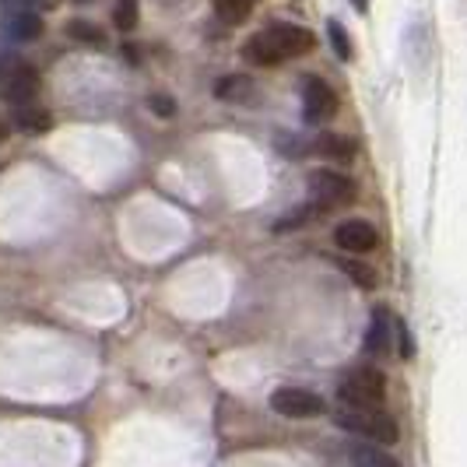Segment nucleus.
I'll return each instance as SVG.
<instances>
[{"mask_svg": "<svg viewBox=\"0 0 467 467\" xmlns=\"http://www.w3.org/2000/svg\"><path fill=\"white\" fill-rule=\"evenodd\" d=\"M317 47V36L296 22H275L267 28H260L257 36L246 39V60L250 64H260V67H278L285 60H296V57H306Z\"/></svg>", "mask_w": 467, "mask_h": 467, "instance_id": "1", "label": "nucleus"}, {"mask_svg": "<svg viewBox=\"0 0 467 467\" xmlns=\"http://www.w3.org/2000/svg\"><path fill=\"white\" fill-rule=\"evenodd\" d=\"M337 425L379 446H394L400 440L398 421L390 419L383 408H341L337 411Z\"/></svg>", "mask_w": 467, "mask_h": 467, "instance_id": "2", "label": "nucleus"}, {"mask_svg": "<svg viewBox=\"0 0 467 467\" xmlns=\"http://www.w3.org/2000/svg\"><path fill=\"white\" fill-rule=\"evenodd\" d=\"M383 398H387V379L373 366H358L337 383L341 408H379Z\"/></svg>", "mask_w": 467, "mask_h": 467, "instance_id": "3", "label": "nucleus"}, {"mask_svg": "<svg viewBox=\"0 0 467 467\" xmlns=\"http://www.w3.org/2000/svg\"><path fill=\"white\" fill-rule=\"evenodd\" d=\"M309 197H313V208L320 211H334V208H345L355 201V183L348 176L334 172V169H313L309 172Z\"/></svg>", "mask_w": 467, "mask_h": 467, "instance_id": "4", "label": "nucleus"}, {"mask_svg": "<svg viewBox=\"0 0 467 467\" xmlns=\"http://www.w3.org/2000/svg\"><path fill=\"white\" fill-rule=\"evenodd\" d=\"M271 408L278 411L281 419H317V415H324V398L320 394H313V390H306V387H278L275 394H271Z\"/></svg>", "mask_w": 467, "mask_h": 467, "instance_id": "5", "label": "nucleus"}, {"mask_svg": "<svg viewBox=\"0 0 467 467\" xmlns=\"http://www.w3.org/2000/svg\"><path fill=\"white\" fill-rule=\"evenodd\" d=\"M303 117L309 123H327L337 117V92L320 78H303Z\"/></svg>", "mask_w": 467, "mask_h": 467, "instance_id": "6", "label": "nucleus"}, {"mask_svg": "<svg viewBox=\"0 0 467 467\" xmlns=\"http://www.w3.org/2000/svg\"><path fill=\"white\" fill-rule=\"evenodd\" d=\"M334 243H337V250H345L351 257H366V254L376 250L379 235H376V229L366 218H348V222H341L334 229Z\"/></svg>", "mask_w": 467, "mask_h": 467, "instance_id": "7", "label": "nucleus"}, {"mask_svg": "<svg viewBox=\"0 0 467 467\" xmlns=\"http://www.w3.org/2000/svg\"><path fill=\"white\" fill-rule=\"evenodd\" d=\"M39 95V70L28 67V64H18V67L7 74V85H4V102H11L15 109L22 106H32Z\"/></svg>", "mask_w": 467, "mask_h": 467, "instance_id": "8", "label": "nucleus"}, {"mask_svg": "<svg viewBox=\"0 0 467 467\" xmlns=\"http://www.w3.org/2000/svg\"><path fill=\"white\" fill-rule=\"evenodd\" d=\"M394 337H398V320L387 309H376L366 330V355H387Z\"/></svg>", "mask_w": 467, "mask_h": 467, "instance_id": "9", "label": "nucleus"}, {"mask_svg": "<svg viewBox=\"0 0 467 467\" xmlns=\"http://www.w3.org/2000/svg\"><path fill=\"white\" fill-rule=\"evenodd\" d=\"M313 155L327 159V162H351L355 159V140L345 138V134H320L313 140Z\"/></svg>", "mask_w": 467, "mask_h": 467, "instance_id": "10", "label": "nucleus"}, {"mask_svg": "<svg viewBox=\"0 0 467 467\" xmlns=\"http://www.w3.org/2000/svg\"><path fill=\"white\" fill-rule=\"evenodd\" d=\"M348 461L351 467H400V461L390 453V450H383L379 443H358L348 450Z\"/></svg>", "mask_w": 467, "mask_h": 467, "instance_id": "11", "label": "nucleus"}, {"mask_svg": "<svg viewBox=\"0 0 467 467\" xmlns=\"http://www.w3.org/2000/svg\"><path fill=\"white\" fill-rule=\"evenodd\" d=\"M257 4L260 0H211L214 15H218L225 25H243L250 15H254V7H257Z\"/></svg>", "mask_w": 467, "mask_h": 467, "instance_id": "12", "label": "nucleus"}, {"mask_svg": "<svg viewBox=\"0 0 467 467\" xmlns=\"http://www.w3.org/2000/svg\"><path fill=\"white\" fill-rule=\"evenodd\" d=\"M49 113L39 106V102H32V106H22V109H15V127L25 130V134H43L49 130Z\"/></svg>", "mask_w": 467, "mask_h": 467, "instance_id": "13", "label": "nucleus"}, {"mask_svg": "<svg viewBox=\"0 0 467 467\" xmlns=\"http://www.w3.org/2000/svg\"><path fill=\"white\" fill-rule=\"evenodd\" d=\"M218 99H225V102H246V99H254V81L250 78H243V74H233V78H222L218 81V88H214Z\"/></svg>", "mask_w": 467, "mask_h": 467, "instance_id": "14", "label": "nucleus"}, {"mask_svg": "<svg viewBox=\"0 0 467 467\" xmlns=\"http://www.w3.org/2000/svg\"><path fill=\"white\" fill-rule=\"evenodd\" d=\"M67 36L74 43H85V47H106V32L99 25L85 22V18H74L67 22Z\"/></svg>", "mask_w": 467, "mask_h": 467, "instance_id": "15", "label": "nucleus"}, {"mask_svg": "<svg viewBox=\"0 0 467 467\" xmlns=\"http://www.w3.org/2000/svg\"><path fill=\"white\" fill-rule=\"evenodd\" d=\"M7 36L18 39V43L39 39V36H43V18H39V15H18V18L11 22V28H7Z\"/></svg>", "mask_w": 467, "mask_h": 467, "instance_id": "16", "label": "nucleus"}, {"mask_svg": "<svg viewBox=\"0 0 467 467\" xmlns=\"http://www.w3.org/2000/svg\"><path fill=\"white\" fill-rule=\"evenodd\" d=\"M138 22H140L138 0H117V7H113V25H117L119 32H134Z\"/></svg>", "mask_w": 467, "mask_h": 467, "instance_id": "17", "label": "nucleus"}, {"mask_svg": "<svg viewBox=\"0 0 467 467\" xmlns=\"http://www.w3.org/2000/svg\"><path fill=\"white\" fill-rule=\"evenodd\" d=\"M327 36H330V43H334V53H337L341 60H351V57H355V53H351V39L345 36V28H341V25L330 22L327 25Z\"/></svg>", "mask_w": 467, "mask_h": 467, "instance_id": "18", "label": "nucleus"}, {"mask_svg": "<svg viewBox=\"0 0 467 467\" xmlns=\"http://www.w3.org/2000/svg\"><path fill=\"white\" fill-rule=\"evenodd\" d=\"M341 267H345V275H351V278L358 281L362 288H373V285H376L373 267H362V264H351V260H341Z\"/></svg>", "mask_w": 467, "mask_h": 467, "instance_id": "19", "label": "nucleus"}, {"mask_svg": "<svg viewBox=\"0 0 467 467\" xmlns=\"http://www.w3.org/2000/svg\"><path fill=\"white\" fill-rule=\"evenodd\" d=\"M148 106L155 109V117H162V119H169L172 113H176V102H172L169 95H151V99H148Z\"/></svg>", "mask_w": 467, "mask_h": 467, "instance_id": "20", "label": "nucleus"}, {"mask_svg": "<svg viewBox=\"0 0 467 467\" xmlns=\"http://www.w3.org/2000/svg\"><path fill=\"white\" fill-rule=\"evenodd\" d=\"M398 345H400V355H404V358H411V355H415V341H411V330L404 327L400 320H398Z\"/></svg>", "mask_w": 467, "mask_h": 467, "instance_id": "21", "label": "nucleus"}, {"mask_svg": "<svg viewBox=\"0 0 467 467\" xmlns=\"http://www.w3.org/2000/svg\"><path fill=\"white\" fill-rule=\"evenodd\" d=\"M355 7H358V11H369V0H355Z\"/></svg>", "mask_w": 467, "mask_h": 467, "instance_id": "22", "label": "nucleus"}, {"mask_svg": "<svg viewBox=\"0 0 467 467\" xmlns=\"http://www.w3.org/2000/svg\"><path fill=\"white\" fill-rule=\"evenodd\" d=\"M7 138V123H4V119H0V140Z\"/></svg>", "mask_w": 467, "mask_h": 467, "instance_id": "23", "label": "nucleus"}]
</instances>
